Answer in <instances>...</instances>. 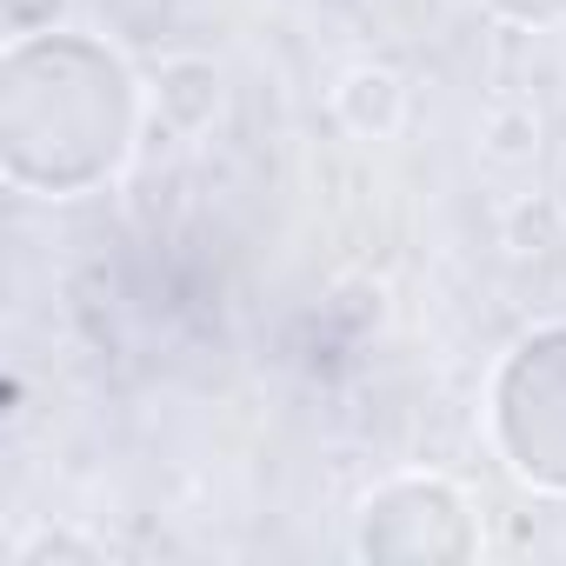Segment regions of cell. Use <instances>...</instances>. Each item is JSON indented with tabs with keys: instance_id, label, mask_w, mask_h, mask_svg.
Returning a JSON list of instances; mask_svg holds the SVG:
<instances>
[{
	"instance_id": "6da1fadb",
	"label": "cell",
	"mask_w": 566,
	"mask_h": 566,
	"mask_svg": "<svg viewBox=\"0 0 566 566\" xmlns=\"http://www.w3.org/2000/svg\"><path fill=\"white\" fill-rule=\"evenodd\" d=\"M500 427L533 480L566 486V334H546L513 360L500 387Z\"/></svg>"
}]
</instances>
